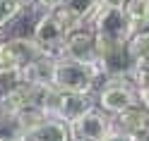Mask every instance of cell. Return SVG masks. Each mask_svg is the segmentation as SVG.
Segmentation results:
<instances>
[{
	"mask_svg": "<svg viewBox=\"0 0 149 141\" xmlns=\"http://www.w3.org/2000/svg\"><path fill=\"white\" fill-rule=\"evenodd\" d=\"M104 79L96 62H77L68 58H58L53 67V86L70 93H91L96 84Z\"/></svg>",
	"mask_w": 149,
	"mask_h": 141,
	"instance_id": "6da1fadb",
	"label": "cell"
},
{
	"mask_svg": "<svg viewBox=\"0 0 149 141\" xmlns=\"http://www.w3.org/2000/svg\"><path fill=\"white\" fill-rule=\"evenodd\" d=\"M94 34L104 41H118V43H125L130 36H132V22L127 19V14L123 7H113V5H101L94 10V14L89 17L87 22Z\"/></svg>",
	"mask_w": 149,
	"mask_h": 141,
	"instance_id": "7a4b0ae2",
	"label": "cell"
},
{
	"mask_svg": "<svg viewBox=\"0 0 149 141\" xmlns=\"http://www.w3.org/2000/svg\"><path fill=\"white\" fill-rule=\"evenodd\" d=\"M72 139H89V141H101V139H123L113 122V115L104 112L101 108H89L82 112L77 120L70 122Z\"/></svg>",
	"mask_w": 149,
	"mask_h": 141,
	"instance_id": "3957f363",
	"label": "cell"
},
{
	"mask_svg": "<svg viewBox=\"0 0 149 141\" xmlns=\"http://www.w3.org/2000/svg\"><path fill=\"white\" fill-rule=\"evenodd\" d=\"M96 65L104 74V79L130 77L135 69V60L127 53V41L118 43V41H104L96 36Z\"/></svg>",
	"mask_w": 149,
	"mask_h": 141,
	"instance_id": "277c9868",
	"label": "cell"
},
{
	"mask_svg": "<svg viewBox=\"0 0 149 141\" xmlns=\"http://www.w3.org/2000/svg\"><path fill=\"white\" fill-rule=\"evenodd\" d=\"M96 105L108 112V115H118L127 108L137 105L135 98V84L130 81V77H111L104 79V86L99 91V100Z\"/></svg>",
	"mask_w": 149,
	"mask_h": 141,
	"instance_id": "5b68a950",
	"label": "cell"
},
{
	"mask_svg": "<svg viewBox=\"0 0 149 141\" xmlns=\"http://www.w3.org/2000/svg\"><path fill=\"white\" fill-rule=\"evenodd\" d=\"M43 55H48V53L36 43L34 36H12V39L3 41L0 65H3V67L24 69V67H29L31 62H36L39 58H43Z\"/></svg>",
	"mask_w": 149,
	"mask_h": 141,
	"instance_id": "8992f818",
	"label": "cell"
},
{
	"mask_svg": "<svg viewBox=\"0 0 149 141\" xmlns=\"http://www.w3.org/2000/svg\"><path fill=\"white\" fill-rule=\"evenodd\" d=\"M31 36L36 39V43H39L48 55L58 58L60 50H63L65 36H68V29L63 26V22H60V17H58L55 10H41V14L36 17Z\"/></svg>",
	"mask_w": 149,
	"mask_h": 141,
	"instance_id": "52a82bcc",
	"label": "cell"
},
{
	"mask_svg": "<svg viewBox=\"0 0 149 141\" xmlns=\"http://www.w3.org/2000/svg\"><path fill=\"white\" fill-rule=\"evenodd\" d=\"M58 58L77 60V62H96V34L89 24H82L77 29L68 31Z\"/></svg>",
	"mask_w": 149,
	"mask_h": 141,
	"instance_id": "ba28073f",
	"label": "cell"
},
{
	"mask_svg": "<svg viewBox=\"0 0 149 141\" xmlns=\"http://www.w3.org/2000/svg\"><path fill=\"white\" fill-rule=\"evenodd\" d=\"M113 122L123 139H149V110L142 105H132L113 115Z\"/></svg>",
	"mask_w": 149,
	"mask_h": 141,
	"instance_id": "9c48e42d",
	"label": "cell"
},
{
	"mask_svg": "<svg viewBox=\"0 0 149 141\" xmlns=\"http://www.w3.org/2000/svg\"><path fill=\"white\" fill-rule=\"evenodd\" d=\"M26 139H53V141H70L72 131H70V122H65L55 115H46V120L39 127H34Z\"/></svg>",
	"mask_w": 149,
	"mask_h": 141,
	"instance_id": "30bf717a",
	"label": "cell"
},
{
	"mask_svg": "<svg viewBox=\"0 0 149 141\" xmlns=\"http://www.w3.org/2000/svg\"><path fill=\"white\" fill-rule=\"evenodd\" d=\"M26 139V127L19 112L0 108V141H19Z\"/></svg>",
	"mask_w": 149,
	"mask_h": 141,
	"instance_id": "8fae6325",
	"label": "cell"
},
{
	"mask_svg": "<svg viewBox=\"0 0 149 141\" xmlns=\"http://www.w3.org/2000/svg\"><path fill=\"white\" fill-rule=\"evenodd\" d=\"M127 53L135 65H149V29H137L127 39Z\"/></svg>",
	"mask_w": 149,
	"mask_h": 141,
	"instance_id": "7c38bea8",
	"label": "cell"
},
{
	"mask_svg": "<svg viewBox=\"0 0 149 141\" xmlns=\"http://www.w3.org/2000/svg\"><path fill=\"white\" fill-rule=\"evenodd\" d=\"M127 19L132 22V29H147L149 26V0H127L123 5Z\"/></svg>",
	"mask_w": 149,
	"mask_h": 141,
	"instance_id": "4fadbf2b",
	"label": "cell"
},
{
	"mask_svg": "<svg viewBox=\"0 0 149 141\" xmlns=\"http://www.w3.org/2000/svg\"><path fill=\"white\" fill-rule=\"evenodd\" d=\"M63 10L68 12L70 17H74V19L79 22H89V17L94 14V10L99 7V0H63Z\"/></svg>",
	"mask_w": 149,
	"mask_h": 141,
	"instance_id": "5bb4252c",
	"label": "cell"
},
{
	"mask_svg": "<svg viewBox=\"0 0 149 141\" xmlns=\"http://www.w3.org/2000/svg\"><path fill=\"white\" fill-rule=\"evenodd\" d=\"M26 79H24V69H17V67H3L0 65V98L7 96L10 91H15L17 86H22Z\"/></svg>",
	"mask_w": 149,
	"mask_h": 141,
	"instance_id": "9a60e30c",
	"label": "cell"
},
{
	"mask_svg": "<svg viewBox=\"0 0 149 141\" xmlns=\"http://www.w3.org/2000/svg\"><path fill=\"white\" fill-rule=\"evenodd\" d=\"M22 10H24V5L17 3V0H0V29L10 26V22H15Z\"/></svg>",
	"mask_w": 149,
	"mask_h": 141,
	"instance_id": "2e32d148",
	"label": "cell"
},
{
	"mask_svg": "<svg viewBox=\"0 0 149 141\" xmlns=\"http://www.w3.org/2000/svg\"><path fill=\"white\" fill-rule=\"evenodd\" d=\"M135 98H137V105H142V108L149 110V84L135 86Z\"/></svg>",
	"mask_w": 149,
	"mask_h": 141,
	"instance_id": "e0dca14e",
	"label": "cell"
},
{
	"mask_svg": "<svg viewBox=\"0 0 149 141\" xmlns=\"http://www.w3.org/2000/svg\"><path fill=\"white\" fill-rule=\"evenodd\" d=\"M31 3L39 7V10H58L63 5V0H31Z\"/></svg>",
	"mask_w": 149,
	"mask_h": 141,
	"instance_id": "ac0fdd59",
	"label": "cell"
},
{
	"mask_svg": "<svg viewBox=\"0 0 149 141\" xmlns=\"http://www.w3.org/2000/svg\"><path fill=\"white\" fill-rule=\"evenodd\" d=\"M99 3H101V5H113V7H123V5L127 3V0H99Z\"/></svg>",
	"mask_w": 149,
	"mask_h": 141,
	"instance_id": "d6986e66",
	"label": "cell"
},
{
	"mask_svg": "<svg viewBox=\"0 0 149 141\" xmlns=\"http://www.w3.org/2000/svg\"><path fill=\"white\" fill-rule=\"evenodd\" d=\"M17 3H22V5L26 7V5H29V3H31V0H17Z\"/></svg>",
	"mask_w": 149,
	"mask_h": 141,
	"instance_id": "ffe728a7",
	"label": "cell"
},
{
	"mask_svg": "<svg viewBox=\"0 0 149 141\" xmlns=\"http://www.w3.org/2000/svg\"><path fill=\"white\" fill-rule=\"evenodd\" d=\"M0 48H3V41H0Z\"/></svg>",
	"mask_w": 149,
	"mask_h": 141,
	"instance_id": "44dd1931",
	"label": "cell"
},
{
	"mask_svg": "<svg viewBox=\"0 0 149 141\" xmlns=\"http://www.w3.org/2000/svg\"><path fill=\"white\" fill-rule=\"evenodd\" d=\"M147 29H149V26H147Z\"/></svg>",
	"mask_w": 149,
	"mask_h": 141,
	"instance_id": "7402d4cb",
	"label": "cell"
}]
</instances>
